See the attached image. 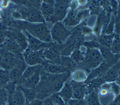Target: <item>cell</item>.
<instances>
[{
  "label": "cell",
  "mask_w": 120,
  "mask_h": 105,
  "mask_svg": "<svg viewBox=\"0 0 120 105\" xmlns=\"http://www.w3.org/2000/svg\"><path fill=\"white\" fill-rule=\"evenodd\" d=\"M24 29L31 35L44 42H52L50 30L45 23H30L26 21Z\"/></svg>",
  "instance_id": "obj_1"
},
{
  "label": "cell",
  "mask_w": 120,
  "mask_h": 105,
  "mask_svg": "<svg viewBox=\"0 0 120 105\" xmlns=\"http://www.w3.org/2000/svg\"><path fill=\"white\" fill-rule=\"evenodd\" d=\"M52 42L62 45L70 36L71 32L60 21L54 23L50 30Z\"/></svg>",
  "instance_id": "obj_2"
},
{
  "label": "cell",
  "mask_w": 120,
  "mask_h": 105,
  "mask_svg": "<svg viewBox=\"0 0 120 105\" xmlns=\"http://www.w3.org/2000/svg\"><path fill=\"white\" fill-rule=\"evenodd\" d=\"M104 60L98 49L87 48L83 62L86 67L92 69L97 67Z\"/></svg>",
  "instance_id": "obj_3"
},
{
  "label": "cell",
  "mask_w": 120,
  "mask_h": 105,
  "mask_svg": "<svg viewBox=\"0 0 120 105\" xmlns=\"http://www.w3.org/2000/svg\"><path fill=\"white\" fill-rule=\"evenodd\" d=\"M61 49L53 44L50 47L44 49L42 53L43 61L45 60V62L48 63L61 64L60 51Z\"/></svg>",
  "instance_id": "obj_4"
},
{
  "label": "cell",
  "mask_w": 120,
  "mask_h": 105,
  "mask_svg": "<svg viewBox=\"0 0 120 105\" xmlns=\"http://www.w3.org/2000/svg\"><path fill=\"white\" fill-rule=\"evenodd\" d=\"M43 49L36 51L27 48L23 50L22 54L24 62L28 66L42 64L43 62L42 56Z\"/></svg>",
  "instance_id": "obj_5"
},
{
  "label": "cell",
  "mask_w": 120,
  "mask_h": 105,
  "mask_svg": "<svg viewBox=\"0 0 120 105\" xmlns=\"http://www.w3.org/2000/svg\"><path fill=\"white\" fill-rule=\"evenodd\" d=\"M6 37L15 40L21 49L24 50L28 47L27 38L19 30L14 29L5 31Z\"/></svg>",
  "instance_id": "obj_6"
},
{
  "label": "cell",
  "mask_w": 120,
  "mask_h": 105,
  "mask_svg": "<svg viewBox=\"0 0 120 105\" xmlns=\"http://www.w3.org/2000/svg\"><path fill=\"white\" fill-rule=\"evenodd\" d=\"M25 33L28 42L27 48L30 49L38 51L50 47L54 44L52 42L47 43L44 42L31 35L26 30H25Z\"/></svg>",
  "instance_id": "obj_7"
},
{
  "label": "cell",
  "mask_w": 120,
  "mask_h": 105,
  "mask_svg": "<svg viewBox=\"0 0 120 105\" xmlns=\"http://www.w3.org/2000/svg\"><path fill=\"white\" fill-rule=\"evenodd\" d=\"M66 42L65 44H63V46L60 51V55L69 56L74 50L78 49L80 41L78 38L73 36H70Z\"/></svg>",
  "instance_id": "obj_8"
},
{
  "label": "cell",
  "mask_w": 120,
  "mask_h": 105,
  "mask_svg": "<svg viewBox=\"0 0 120 105\" xmlns=\"http://www.w3.org/2000/svg\"><path fill=\"white\" fill-rule=\"evenodd\" d=\"M86 15V11H80L75 12L74 10L71 9L69 11L65 19L64 22L69 26H75L77 25L81 20Z\"/></svg>",
  "instance_id": "obj_9"
},
{
  "label": "cell",
  "mask_w": 120,
  "mask_h": 105,
  "mask_svg": "<svg viewBox=\"0 0 120 105\" xmlns=\"http://www.w3.org/2000/svg\"><path fill=\"white\" fill-rule=\"evenodd\" d=\"M27 13L25 20L30 23H45V20L39 9L33 7H27Z\"/></svg>",
  "instance_id": "obj_10"
},
{
  "label": "cell",
  "mask_w": 120,
  "mask_h": 105,
  "mask_svg": "<svg viewBox=\"0 0 120 105\" xmlns=\"http://www.w3.org/2000/svg\"><path fill=\"white\" fill-rule=\"evenodd\" d=\"M120 64L118 62L111 66L102 76L105 83L115 82L119 78Z\"/></svg>",
  "instance_id": "obj_11"
},
{
  "label": "cell",
  "mask_w": 120,
  "mask_h": 105,
  "mask_svg": "<svg viewBox=\"0 0 120 105\" xmlns=\"http://www.w3.org/2000/svg\"><path fill=\"white\" fill-rule=\"evenodd\" d=\"M17 59L15 55L10 51L5 53L0 59V64L4 69L10 70L15 65Z\"/></svg>",
  "instance_id": "obj_12"
},
{
  "label": "cell",
  "mask_w": 120,
  "mask_h": 105,
  "mask_svg": "<svg viewBox=\"0 0 120 105\" xmlns=\"http://www.w3.org/2000/svg\"><path fill=\"white\" fill-rule=\"evenodd\" d=\"M73 96L72 98L82 99L84 98L87 94V87L83 82H76L72 81L71 82Z\"/></svg>",
  "instance_id": "obj_13"
},
{
  "label": "cell",
  "mask_w": 120,
  "mask_h": 105,
  "mask_svg": "<svg viewBox=\"0 0 120 105\" xmlns=\"http://www.w3.org/2000/svg\"><path fill=\"white\" fill-rule=\"evenodd\" d=\"M111 66L112 65L108 63L105 61H103L97 67L91 69L89 74L88 75L86 81H89L94 78L102 77Z\"/></svg>",
  "instance_id": "obj_14"
},
{
  "label": "cell",
  "mask_w": 120,
  "mask_h": 105,
  "mask_svg": "<svg viewBox=\"0 0 120 105\" xmlns=\"http://www.w3.org/2000/svg\"><path fill=\"white\" fill-rule=\"evenodd\" d=\"M42 68L45 71L48 73L52 74H58L68 72L69 70L64 67L61 64L54 63L46 62H43Z\"/></svg>",
  "instance_id": "obj_15"
},
{
  "label": "cell",
  "mask_w": 120,
  "mask_h": 105,
  "mask_svg": "<svg viewBox=\"0 0 120 105\" xmlns=\"http://www.w3.org/2000/svg\"><path fill=\"white\" fill-rule=\"evenodd\" d=\"M9 105H27L26 99L19 85L13 95L8 97Z\"/></svg>",
  "instance_id": "obj_16"
},
{
  "label": "cell",
  "mask_w": 120,
  "mask_h": 105,
  "mask_svg": "<svg viewBox=\"0 0 120 105\" xmlns=\"http://www.w3.org/2000/svg\"><path fill=\"white\" fill-rule=\"evenodd\" d=\"M42 69L37 71L30 77L24 80L21 85L27 88H35L36 87L41 80V71Z\"/></svg>",
  "instance_id": "obj_17"
},
{
  "label": "cell",
  "mask_w": 120,
  "mask_h": 105,
  "mask_svg": "<svg viewBox=\"0 0 120 105\" xmlns=\"http://www.w3.org/2000/svg\"><path fill=\"white\" fill-rule=\"evenodd\" d=\"M57 93L67 104L68 102L72 98L73 96V90L71 82H65Z\"/></svg>",
  "instance_id": "obj_18"
},
{
  "label": "cell",
  "mask_w": 120,
  "mask_h": 105,
  "mask_svg": "<svg viewBox=\"0 0 120 105\" xmlns=\"http://www.w3.org/2000/svg\"><path fill=\"white\" fill-rule=\"evenodd\" d=\"M67 13V8L64 5L59 4L54 7L53 14L49 21H54V23L60 21L65 17Z\"/></svg>",
  "instance_id": "obj_19"
},
{
  "label": "cell",
  "mask_w": 120,
  "mask_h": 105,
  "mask_svg": "<svg viewBox=\"0 0 120 105\" xmlns=\"http://www.w3.org/2000/svg\"><path fill=\"white\" fill-rule=\"evenodd\" d=\"M23 70L16 67H13L9 71V81L15 84H22L24 79L22 77Z\"/></svg>",
  "instance_id": "obj_20"
},
{
  "label": "cell",
  "mask_w": 120,
  "mask_h": 105,
  "mask_svg": "<svg viewBox=\"0 0 120 105\" xmlns=\"http://www.w3.org/2000/svg\"><path fill=\"white\" fill-rule=\"evenodd\" d=\"M54 7V6L42 2L39 9L45 20H48L49 21L53 14Z\"/></svg>",
  "instance_id": "obj_21"
},
{
  "label": "cell",
  "mask_w": 120,
  "mask_h": 105,
  "mask_svg": "<svg viewBox=\"0 0 120 105\" xmlns=\"http://www.w3.org/2000/svg\"><path fill=\"white\" fill-rule=\"evenodd\" d=\"M19 87L23 94L27 104L37 98V92L34 88H27L22 85H19Z\"/></svg>",
  "instance_id": "obj_22"
},
{
  "label": "cell",
  "mask_w": 120,
  "mask_h": 105,
  "mask_svg": "<svg viewBox=\"0 0 120 105\" xmlns=\"http://www.w3.org/2000/svg\"><path fill=\"white\" fill-rule=\"evenodd\" d=\"M88 74L82 69L75 70L71 74V78L73 81L76 82H84L87 80Z\"/></svg>",
  "instance_id": "obj_23"
},
{
  "label": "cell",
  "mask_w": 120,
  "mask_h": 105,
  "mask_svg": "<svg viewBox=\"0 0 120 105\" xmlns=\"http://www.w3.org/2000/svg\"><path fill=\"white\" fill-rule=\"evenodd\" d=\"M84 98L87 105H101L99 100L98 95L94 91L87 93Z\"/></svg>",
  "instance_id": "obj_24"
},
{
  "label": "cell",
  "mask_w": 120,
  "mask_h": 105,
  "mask_svg": "<svg viewBox=\"0 0 120 105\" xmlns=\"http://www.w3.org/2000/svg\"><path fill=\"white\" fill-rule=\"evenodd\" d=\"M42 68V64H38L35 65L27 66L23 71L22 77L24 80L26 79L32 75H33L37 71Z\"/></svg>",
  "instance_id": "obj_25"
},
{
  "label": "cell",
  "mask_w": 120,
  "mask_h": 105,
  "mask_svg": "<svg viewBox=\"0 0 120 105\" xmlns=\"http://www.w3.org/2000/svg\"><path fill=\"white\" fill-rule=\"evenodd\" d=\"M105 83L102 77L93 78L89 81H86V85L93 90L100 88L101 86Z\"/></svg>",
  "instance_id": "obj_26"
},
{
  "label": "cell",
  "mask_w": 120,
  "mask_h": 105,
  "mask_svg": "<svg viewBox=\"0 0 120 105\" xmlns=\"http://www.w3.org/2000/svg\"><path fill=\"white\" fill-rule=\"evenodd\" d=\"M114 35V34L112 35L101 34L99 37L98 42L101 45L110 49Z\"/></svg>",
  "instance_id": "obj_27"
},
{
  "label": "cell",
  "mask_w": 120,
  "mask_h": 105,
  "mask_svg": "<svg viewBox=\"0 0 120 105\" xmlns=\"http://www.w3.org/2000/svg\"><path fill=\"white\" fill-rule=\"evenodd\" d=\"M4 48L8 51H16L21 49L17 42L14 40L6 37L5 41L2 44Z\"/></svg>",
  "instance_id": "obj_28"
},
{
  "label": "cell",
  "mask_w": 120,
  "mask_h": 105,
  "mask_svg": "<svg viewBox=\"0 0 120 105\" xmlns=\"http://www.w3.org/2000/svg\"><path fill=\"white\" fill-rule=\"evenodd\" d=\"M61 64L67 68L68 70L75 68L77 64L69 56H61L60 57Z\"/></svg>",
  "instance_id": "obj_29"
},
{
  "label": "cell",
  "mask_w": 120,
  "mask_h": 105,
  "mask_svg": "<svg viewBox=\"0 0 120 105\" xmlns=\"http://www.w3.org/2000/svg\"><path fill=\"white\" fill-rule=\"evenodd\" d=\"M110 49L113 54L117 55L119 54L120 51V39L119 34H115L114 35Z\"/></svg>",
  "instance_id": "obj_30"
},
{
  "label": "cell",
  "mask_w": 120,
  "mask_h": 105,
  "mask_svg": "<svg viewBox=\"0 0 120 105\" xmlns=\"http://www.w3.org/2000/svg\"><path fill=\"white\" fill-rule=\"evenodd\" d=\"M70 56L78 64L83 62L85 56V53L81 49H77L74 50L72 52Z\"/></svg>",
  "instance_id": "obj_31"
},
{
  "label": "cell",
  "mask_w": 120,
  "mask_h": 105,
  "mask_svg": "<svg viewBox=\"0 0 120 105\" xmlns=\"http://www.w3.org/2000/svg\"><path fill=\"white\" fill-rule=\"evenodd\" d=\"M115 17L114 15H112L109 22L107 24L106 26L103 31L101 34L105 35H112L113 34V31L115 28Z\"/></svg>",
  "instance_id": "obj_32"
},
{
  "label": "cell",
  "mask_w": 120,
  "mask_h": 105,
  "mask_svg": "<svg viewBox=\"0 0 120 105\" xmlns=\"http://www.w3.org/2000/svg\"><path fill=\"white\" fill-rule=\"evenodd\" d=\"M9 82V71L5 69H0V86H4Z\"/></svg>",
  "instance_id": "obj_33"
},
{
  "label": "cell",
  "mask_w": 120,
  "mask_h": 105,
  "mask_svg": "<svg viewBox=\"0 0 120 105\" xmlns=\"http://www.w3.org/2000/svg\"><path fill=\"white\" fill-rule=\"evenodd\" d=\"M49 99L53 105H67V103L57 92L51 95L49 98Z\"/></svg>",
  "instance_id": "obj_34"
},
{
  "label": "cell",
  "mask_w": 120,
  "mask_h": 105,
  "mask_svg": "<svg viewBox=\"0 0 120 105\" xmlns=\"http://www.w3.org/2000/svg\"><path fill=\"white\" fill-rule=\"evenodd\" d=\"M8 97V92L4 86H0V105H7Z\"/></svg>",
  "instance_id": "obj_35"
},
{
  "label": "cell",
  "mask_w": 120,
  "mask_h": 105,
  "mask_svg": "<svg viewBox=\"0 0 120 105\" xmlns=\"http://www.w3.org/2000/svg\"><path fill=\"white\" fill-rule=\"evenodd\" d=\"M17 84L14 82L9 81L4 86L8 94V97L11 96L15 92L17 88Z\"/></svg>",
  "instance_id": "obj_36"
},
{
  "label": "cell",
  "mask_w": 120,
  "mask_h": 105,
  "mask_svg": "<svg viewBox=\"0 0 120 105\" xmlns=\"http://www.w3.org/2000/svg\"><path fill=\"white\" fill-rule=\"evenodd\" d=\"M110 91L115 97L120 95V85L115 82L110 83Z\"/></svg>",
  "instance_id": "obj_37"
},
{
  "label": "cell",
  "mask_w": 120,
  "mask_h": 105,
  "mask_svg": "<svg viewBox=\"0 0 120 105\" xmlns=\"http://www.w3.org/2000/svg\"><path fill=\"white\" fill-rule=\"evenodd\" d=\"M29 7H33L39 9V7L42 3L41 0H28Z\"/></svg>",
  "instance_id": "obj_38"
},
{
  "label": "cell",
  "mask_w": 120,
  "mask_h": 105,
  "mask_svg": "<svg viewBox=\"0 0 120 105\" xmlns=\"http://www.w3.org/2000/svg\"><path fill=\"white\" fill-rule=\"evenodd\" d=\"M11 1L16 4L23 6L24 7H29V3L28 0H11Z\"/></svg>",
  "instance_id": "obj_39"
},
{
  "label": "cell",
  "mask_w": 120,
  "mask_h": 105,
  "mask_svg": "<svg viewBox=\"0 0 120 105\" xmlns=\"http://www.w3.org/2000/svg\"><path fill=\"white\" fill-rule=\"evenodd\" d=\"M43 101L40 99L36 98L27 104V105H42Z\"/></svg>",
  "instance_id": "obj_40"
},
{
  "label": "cell",
  "mask_w": 120,
  "mask_h": 105,
  "mask_svg": "<svg viewBox=\"0 0 120 105\" xmlns=\"http://www.w3.org/2000/svg\"><path fill=\"white\" fill-rule=\"evenodd\" d=\"M5 31L0 30V45H2L6 38Z\"/></svg>",
  "instance_id": "obj_41"
},
{
  "label": "cell",
  "mask_w": 120,
  "mask_h": 105,
  "mask_svg": "<svg viewBox=\"0 0 120 105\" xmlns=\"http://www.w3.org/2000/svg\"><path fill=\"white\" fill-rule=\"evenodd\" d=\"M108 105H120V95L115 97V98Z\"/></svg>",
  "instance_id": "obj_42"
},
{
  "label": "cell",
  "mask_w": 120,
  "mask_h": 105,
  "mask_svg": "<svg viewBox=\"0 0 120 105\" xmlns=\"http://www.w3.org/2000/svg\"><path fill=\"white\" fill-rule=\"evenodd\" d=\"M42 2H44L52 6H55L56 5V2L55 0H41Z\"/></svg>",
  "instance_id": "obj_43"
},
{
  "label": "cell",
  "mask_w": 120,
  "mask_h": 105,
  "mask_svg": "<svg viewBox=\"0 0 120 105\" xmlns=\"http://www.w3.org/2000/svg\"><path fill=\"white\" fill-rule=\"evenodd\" d=\"M87 2V0H78V3L81 5H84Z\"/></svg>",
  "instance_id": "obj_44"
},
{
  "label": "cell",
  "mask_w": 120,
  "mask_h": 105,
  "mask_svg": "<svg viewBox=\"0 0 120 105\" xmlns=\"http://www.w3.org/2000/svg\"><path fill=\"white\" fill-rule=\"evenodd\" d=\"M60 0H55V2H56V3H58Z\"/></svg>",
  "instance_id": "obj_45"
},
{
  "label": "cell",
  "mask_w": 120,
  "mask_h": 105,
  "mask_svg": "<svg viewBox=\"0 0 120 105\" xmlns=\"http://www.w3.org/2000/svg\"><path fill=\"white\" fill-rule=\"evenodd\" d=\"M116 0L117 1H119V0Z\"/></svg>",
  "instance_id": "obj_46"
},
{
  "label": "cell",
  "mask_w": 120,
  "mask_h": 105,
  "mask_svg": "<svg viewBox=\"0 0 120 105\" xmlns=\"http://www.w3.org/2000/svg\"></svg>",
  "instance_id": "obj_47"
}]
</instances>
